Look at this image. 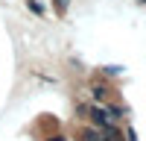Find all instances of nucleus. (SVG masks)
<instances>
[{
	"instance_id": "obj_1",
	"label": "nucleus",
	"mask_w": 146,
	"mask_h": 141,
	"mask_svg": "<svg viewBox=\"0 0 146 141\" xmlns=\"http://www.w3.org/2000/svg\"><path fill=\"white\" fill-rule=\"evenodd\" d=\"M91 117L96 121V126H111L114 117L108 115V109H91Z\"/></svg>"
},
{
	"instance_id": "obj_2",
	"label": "nucleus",
	"mask_w": 146,
	"mask_h": 141,
	"mask_svg": "<svg viewBox=\"0 0 146 141\" xmlns=\"http://www.w3.org/2000/svg\"><path fill=\"white\" fill-rule=\"evenodd\" d=\"M79 141H102V132H100V129H82Z\"/></svg>"
},
{
	"instance_id": "obj_3",
	"label": "nucleus",
	"mask_w": 146,
	"mask_h": 141,
	"mask_svg": "<svg viewBox=\"0 0 146 141\" xmlns=\"http://www.w3.org/2000/svg\"><path fill=\"white\" fill-rule=\"evenodd\" d=\"M102 141H123V135L114 126H102Z\"/></svg>"
},
{
	"instance_id": "obj_4",
	"label": "nucleus",
	"mask_w": 146,
	"mask_h": 141,
	"mask_svg": "<svg viewBox=\"0 0 146 141\" xmlns=\"http://www.w3.org/2000/svg\"><path fill=\"white\" fill-rule=\"evenodd\" d=\"M94 97L100 100V103H102V100H108V88H105V85H94Z\"/></svg>"
},
{
	"instance_id": "obj_5",
	"label": "nucleus",
	"mask_w": 146,
	"mask_h": 141,
	"mask_svg": "<svg viewBox=\"0 0 146 141\" xmlns=\"http://www.w3.org/2000/svg\"><path fill=\"white\" fill-rule=\"evenodd\" d=\"M29 9H32V12H38V15H41V12H44V9H41V3H38V0H29Z\"/></svg>"
},
{
	"instance_id": "obj_6",
	"label": "nucleus",
	"mask_w": 146,
	"mask_h": 141,
	"mask_svg": "<svg viewBox=\"0 0 146 141\" xmlns=\"http://www.w3.org/2000/svg\"><path fill=\"white\" fill-rule=\"evenodd\" d=\"M67 3H70V0H56V9L62 12V9H67Z\"/></svg>"
},
{
	"instance_id": "obj_7",
	"label": "nucleus",
	"mask_w": 146,
	"mask_h": 141,
	"mask_svg": "<svg viewBox=\"0 0 146 141\" xmlns=\"http://www.w3.org/2000/svg\"><path fill=\"white\" fill-rule=\"evenodd\" d=\"M129 141H137V135H135V132H131V129H129Z\"/></svg>"
},
{
	"instance_id": "obj_8",
	"label": "nucleus",
	"mask_w": 146,
	"mask_h": 141,
	"mask_svg": "<svg viewBox=\"0 0 146 141\" xmlns=\"http://www.w3.org/2000/svg\"><path fill=\"white\" fill-rule=\"evenodd\" d=\"M47 141H64V138L62 135H53V138H47Z\"/></svg>"
}]
</instances>
